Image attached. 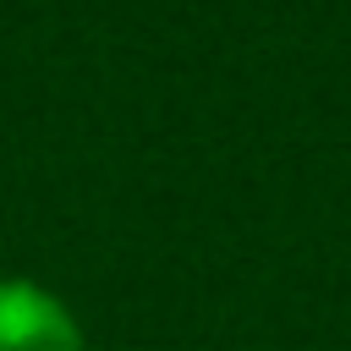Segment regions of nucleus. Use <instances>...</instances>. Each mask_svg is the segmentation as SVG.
<instances>
[{"instance_id":"1","label":"nucleus","mask_w":351,"mask_h":351,"mask_svg":"<svg viewBox=\"0 0 351 351\" xmlns=\"http://www.w3.org/2000/svg\"><path fill=\"white\" fill-rule=\"evenodd\" d=\"M0 351H88V340L49 285L0 280Z\"/></svg>"}]
</instances>
